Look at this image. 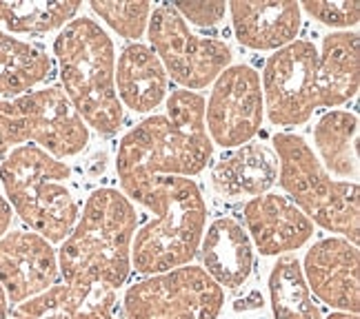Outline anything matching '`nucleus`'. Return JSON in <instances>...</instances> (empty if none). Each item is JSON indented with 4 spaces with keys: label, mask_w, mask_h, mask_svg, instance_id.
<instances>
[{
    "label": "nucleus",
    "mask_w": 360,
    "mask_h": 319,
    "mask_svg": "<svg viewBox=\"0 0 360 319\" xmlns=\"http://www.w3.org/2000/svg\"><path fill=\"white\" fill-rule=\"evenodd\" d=\"M212 160V140L205 127V98L178 89L167 100V116L138 124L120 140L116 171L124 193L154 175H198Z\"/></svg>",
    "instance_id": "1"
},
{
    "label": "nucleus",
    "mask_w": 360,
    "mask_h": 319,
    "mask_svg": "<svg viewBox=\"0 0 360 319\" xmlns=\"http://www.w3.org/2000/svg\"><path fill=\"white\" fill-rule=\"evenodd\" d=\"M127 196L154 213V219L134 235L131 266L143 275L187 266L198 253L207 222L198 184L189 177L154 175Z\"/></svg>",
    "instance_id": "2"
},
{
    "label": "nucleus",
    "mask_w": 360,
    "mask_h": 319,
    "mask_svg": "<svg viewBox=\"0 0 360 319\" xmlns=\"http://www.w3.org/2000/svg\"><path fill=\"white\" fill-rule=\"evenodd\" d=\"M136 224V211L127 196L116 189L94 191L56 253L65 284H101L114 290L122 286L131 271Z\"/></svg>",
    "instance_id": "3"
},
{
    "label": "nucleus",
    "mask_w": 360,
    "mask_h": 319,
    "mask_svg": "<svg viewBox=\"0 0 360 319\" xmlns=\"http://www.w3.org/2000/svg\"><path fill=\"white\" fill-rule=\"evenodd\" d=\"M53 53L76 114L101 135H114L122 124V107L116 93L112 38L91 18H74L58 34Z\"/></svg>",
    "instance_id": "4"
},
{
    "label": "nucleus",
    "mask_w": 360,
    "mask_h": 319,
    "mask_svg": "<svg viewBox=\"0 0 360 319\" xmlns=\"http://www.w3.org/2000/svg\"><path fill=\"white\" fill-rule=\"evenodd\" d=\"M69 177L72 171L65 162L34 144L11 149L0 164L7 204L49 244L65 242L80 215Z\"/></svg>",
    "instance_id": "5"
},
{
    "label": "nucleus",
    "mask_w": 360,
    "mask_h": 319,
    "mask_svg": "<svg viewBox=\"0 0 360 319\" xmlns=\"http://www.w3.org/2000/svg\"><path fill=\"white\" fill-rule=\"evenodd\" d=\"M274 149L281 164V186L311 222L345 240L360 238V193L358 182H336L314 156L311 147L294 133H276Z\"/></svg>",
    "instance_id": "6"
},
{
    "label": "nucleus",
    "mask_w": 360,
    "mask_h": 319,
    "mask_svg": "<svg viewBox=\"0 0 360 319\" xmlns=\"http://www.w3.org/2000/svg\"><path fill=\"white\" fill-rule=\"evenodd\" d=\"M27 142H34L56 160L69 158L87 147L89 129L65 91L45 87L0 100V156Z\"/></svg>",
    "instance_id": "7"
},
{
    "label": "nucleus",
    "mask_w": 360,
    "mask_h": 319,
    "mask_svg": "<svg viewBox=\"0 0 360 319\" xmlns=\"http://www.w3.org/2000/svg\"><path fill=\"white\" fill-rule=\"evenodd\" d=\"M225 290L200 266H180L134 284L122 299L127 319H218Z\"/></svg>",
    "instance_id": "8"
},
{
    "label": "nucleus",
    "mask_w": 360,
    "mask_h": 319,
    "mask_svg": "<svg viewBox=\"0 0 360 319\" xmlns=\"http://www.w3.org/2000/svg\"><path fill=\"white\" fill-rule=\"evenodd\" d=\"M149 40L165 69L178 85L202 89L225 72L231 62V49L216 38H200L189 32V25L180 18L174 5L151 9Z\"/></svg>",
    "instance_id": "9"
},
{
    "label": "nucleus",
    "mask_w": 360,
    "mask_h": 319,
    "mask_svg": "<svg viewBox=\"0 0 360 319\" xmlns=\"http://www.w3.org/2000/svg\"><path fill=\"white\" fill-rule=\"evenodd\" d=\"M262 104L276 127L304 124L318 104V49L294 40L276 51L262 72Z\"/></svg>",
    "instance_id": "10"
},
{
    "label": "nucleus",
    "mask_w": 360,
    "mask_h": 319,
    "mask_svg": "<svg viewBox=\"0 0 360 319\" xmlns=\"http://www.w3.org/2000/svg\"><path fill=\"white\" fill-rule=\"evenodd\" d=\"M262 89L256 69L247 65L227 67L214 82L205 107V127L218 147L231 149L252 142L262 124Z\"/></svg>",
    "instance_id": "11"
},
{
    "label": "nucleus",
    "mask_w": 360,
    "mask_h": 319,
    "mask_svg": "<svg viewBox=\"0 0 360 319\" xmlns=\"http://www.w3.org/2000/svg\"><path fill=\"white\" fill-rule=\"evenodd\" d=\"M53 246L32 231H11L0 238V286L9 304H22L45 293L58 280Z\"/></svg>",
    "instance_id": "12"
},
{
    "label": "nucleus",
    "mask_w": 360,
    "mask_h": 319,
    "mask_svg": "<svg viewBox=\"0 0 360 319\" xmlns=\"http://www.w3.org/2000/svg\"><path fill=\"white\" fill-rule=\"evenodd\" d=\"M302 275L311 295L342 313L360 311V255L345 238H325L304 255Z\"/></svg>",
    "instance_id": "13"
},
{
    "label": "nucleus",
    "mask_w": 360,
    "mask_h": 319,
    "mask_svg": "<svg viewBox=\"0 0 360 319\" xmlns=\"http://www.w3.org/2000/svg\"><path fill=\"white\" fill-rule=\"evenodd\" d=\"M247 235L262 255H285L304 246L314 235V222L283 196L265 193L245 206Z\"/></svg>",
    "instance_id": "14"
},
{
    "label": "nucleus",
    "mask_w": 360,
    "mask_h": 319,
    "mask_svg": "<svg viewBox=\"0 0 360 319\" xmlns=\"http://www.w3.org/2000/svg\"><path fill=\"white\" fill-rule=\"evenodd\" d=\"M114 288L53 284L45 293L13 306L9 319H114Z\"/></svg>",
    "instance_id": "15"
},
{
    "label": "nucleus",
    "mask_w": 360,
    "mask_h": 319,
    "mask_svg": "<svg viewBox=\"0 0 360 319\" xmlns=\"http://www.w3.org/2000/svg\"><path fill=\"white\" fill-rule=\"evenodd\" d=\"M231 25L238 43L249 49H283L292 45L302 25L298 3H231Z\"/></svg>",
    "instance_id": "16"
},
{
    "label": "nucleus",
    "mask_w": 360,
    "mask_h": 319,
    "mask_svg": "<svg viewBox=\"0 0 360 319\" xmlns=\"http://www.w3.org/2000/svg\"><path fill=\"white\" fill-rule=\"evenodd\" d=\"M202 271L220 288H240L254 269V244L247 231L231 217H220L200 242Z\"/></svg>",
    "instance_id": "17"
},
{
    "label": "nucleus",
    "mask_w": 360,
    "mask_h": 319,
    "mask_svg": "<svg viewBox=\"0 0 360 319\" xmlns=\"http://www.w3.org/2000/svg\"><path fill=\"white\" fill-rule=\"evenodd\" d=\"M278 179V160L265 144L247 142L212 171V184L223 198H260Z\"/></svg>",
    "instance_id": "18"
},
{
    "label": "nucleus",
    "mask_w": 360,
    "mask_h": 319,
    "mask_svg": "<svg viewBox=\"0 0 360 319\" xmlns=\"http://www.w3.org/2000/svg\"><path fill=\"white\" fill-rule=\"evenodd\" d=\"M360 40L354 32L329 34L318 53V104L334 109L349 102L358 91Z\"/></svg>",
    "instance_id": "19"
},
{
    "label": "nucleus",
    "mask_w": 360,
    "mask_h": 319,
    "mask_svg": "<svg viewBox=\"0 0 360 319\" xmlns=\"http://www.w3.org/2000/svg\"><path fill=\"white\" fill-rule=\"evenodd\" d=\"M116 93L136 114H147L162 102L167 74L149 47L134 43L122 49L116 67Z\"/></svg>",
    "instance_id": "20"
},
{
    "label": "nucleus",
    "mask_w": 360,
    "mask_h": 319,
    "mask_svg": "<svg viewBox=\"0 0 360 319\" xmlns=\"http://www.w3.org/2000/svg\"><path fill=\"white\" fill-rule=\"evenodd\" d=\"M314 142L325 171L338 177H358V118L349 111H329L318 120Z\"/></svg>",
    "instance_id": "21"
},
{
    "label": "nucleus",
    "mask_w": 360,
    "mask_h": 319,
    "mask_svg": "<svg viewBox=\"0 0 360 319\" xmlns=\"http://www.w3.org/2000/svg\"><path fill=\"white\" fill-rule=\"evenodd\" d=\"M51 74V58L36 45L0 32V93L22 95Z\"/></svg>",
    "instance_id": "22"
},
{
    "label": "nucleus",
    "mask_w": 360,
    "mask_h": 319,
    "mask_svg": "<svg viewBox=\"0 0 360 319\" xmlns=\"http://www.w3.org/2000/svg\"><path fill=\"white\" fill-rule=\"evenodd\" d=\"M269 299L276 319H321V308L294 255H283L274 264L269 275Z\"/></svg>",
    "instance_id": "23"
},
{
    "label": "nucleus",
    "mask_w": 360,
    "mask_h": 319,
    "mask_svg": "<svg viewBox=\"0 0 360 319\" xmlns=\"http://www.w3.org/2000/svg\"><path fill=\"white\" fill-rule=\"evenodd\" d=\"M80 11L78 0L69 3H0V22L18 34H47L72 22Z\"/></svg>",
    "instance_id": "24"
},
{
    "label": "nucleus",
    "mask_w": 360,
    "mask_h": 319,
    "mask_svg": "<svg viewBox=\"0 0 360 319\" xmlns=\"http://www.w3.org/2000/svg\"><path fill=\"white\" fill-rule=\"evenodd\" d=\"M94 13L112 27L114 32H118L122 38L138 40L145 29L151 16V5L149 3H112V0H94L89 5Z\"/></svg>",
    "instance_id": "25"
},
{
    "label": "nucleus",
    "mask_w": 360,
    "mask_h": 319,
    "mask_svg": "<svg viewBox=\"0 0 360 319\" xmlns=\"http://www.w3.org/2000/svg\"><path fill=\"white\" fill-rule=\"evenodd\" d=\"M300 11L323 25L336 27V29H349L360 20V5L356 0H342V3H327V0H307L300 5Z\"/></svg>",
    "instance_id": "26"
},
{
    "label": "nucleus",
    "mask_w": 360,
    "mask_h": 319,
    "mask_svg": "<svg viewBox=\"0 0 360 319\" xmlns=\"http://www.w3.org/2000/svg\"><path fill=\"white\" fill-rule=\"evenodd\" d=\"M174 9L185 22L189 20L196 27H214L227 13L225 3H187V0H180V3H174Z\"/></svg>",
    "instance_id": "27"
},
{
    "label": "nucleus",
    "mask_w": 360,
    "mask_h": 319,
    "mask_svg": "<svg viewBox=\"0 0 360 319\" xmlns=\"http://www.w3.org/2000/svg\"><path fill=\"white\" fill-rule=\"evenodd\" d=\"M262 308V295H260V290H252L247 297L238 299L236 304H233V311L236 313H247V311H258Z\"/></svg>",
    "instance_id": "28"
},
{
    "label": "nucleus",
    "mask_w": 360,
    "mask_h": 319,
    "mask_svg": "<svg viewBox=\"0 0 360 319\" xmlns=\"http://www.w3.org/2000/svg\"><path fill=\"white\" fill-rule=\"evenodd\" d=\"M9 224H11V206L7 204V200L3 196H0V238L7 233Z\"/></svg>",
    "instance_id": "29"
},
{
    "label": "nucleus",
    "mask_w": 360,
    "mask_h": 319,
    "mask_svg": "<svg viewBox=\"0 0 360 319\" xmlns=\"http://www.w3.org/2000/svg\"><path fill=\"white\" fill-rule=\"evenodd\" d=\"M0 319H9V299L3 286H0Z\"/></svg>",
    "instance_id": "30"
},
{
    "label": "nucleus",
    "mask_w": 360,
    "mask_h": 319,
    "mask_svg": "<svg viewBox=\"0 0 360 319\" xmlns=\"http://www.w3.org/2000/svg\"><path fill=\"white\" fill-rule=\"evenodd\" d=\"M327 319H358V315L356 313H342V311H338V313H331Z\"/></svg>",
    "instance_id": "31"
}]
</instances>
